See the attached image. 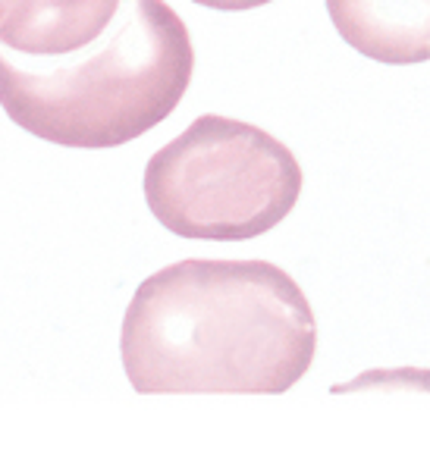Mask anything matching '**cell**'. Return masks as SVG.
<instances>
[{"instance_id": "1", "label": "cell", "mask_w": 430, "mask_h": 467, "mask_svg": "<svg viewBox=\"0 0 430 467\" xmlns=\"http://www.w3.org/2000/svg\"><path fill=\"white\" fill-rule=\"evenodd\" d=\"M318 323L270 261L185 257L142 279L120 358L142 395H283L311 370Z\"/></svg>"}, {"instance_id": "2", "label": "cell", "mask_w": 430, "mask_h": 467, "mask_svg": "<svg viewBox=\"0 0 430 467\" xmlns=\"http://www.w3.org/2000/svg\"><path fill=\"white\" fill-rule=\"evenodd\" d=\"M192 69L189 28L167 0H120L98 45L76 57L19 63L0 50V107L41 141L110 150L161 126L189 91Z\"/></svg>"}, {"instance_id": "3", "label": "cell", "mask_w": 430, "mask_h": 467, "mask_svg": "<svg viewBox=\"0 0 430 467\" xmlns=\"http://www.w3.org/2000/svg\"><path fill=\"white\" fill-rule=\"evenodd\" d=\"M296 154L261 126L202 113L145 163V201L179 239L248 242L302 198Z\"/></svg>"}, {"instance_id": "4", "label": "cell", "mask_w": 430, "mask_h": 467, "mask_svg": "<svg viewBox=\"0 0 430 467\" xmlns=\"http://www.w3.org/2000/svg\"><path fill=\"white\" fill-rule=\"evenodd\" d=\"M120 0H0V45L26 57H67L95 45Z\"/></svg>"}, {"instance_id": "5", "label": "cell", "mask_w": 430, "mask_h": 467, "mask_svg": "<svg viewBox=\"0 0 430 467\" xmlns=\"http://www.w3.org/2000/svg\"><path fill=\"white\" fill-rule=\"evenodd\" d=\"M340 38L390 67L430 60V0H324Z\"/></svg>"}, {"instance_id": "6", "label": "cell", "mask_w": 430, "mask_h": 467, "mask_svg": "<svg viewBox=\"0 0 430 467\" xmlns=\"http://www.w3.org/2000/svg\"><path fill=\"white\" fill-rule=\"evenodd\" d=\"M198 6H207V10H224V13H242V10H255V6H267L274 0H192Z\"/></svg>"}]
</instances>
